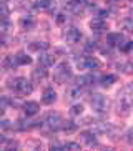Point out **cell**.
I'll list each match as a JSON object with an SVG mask.
<instances>
[{"instance_id": "27", "label": "cell", "mask_w": 133, "mask_h": 151, "mask_svg": "<svg viewBox=\"0 0 133 151\" xmlns=\"http://www.w3.org/2000/svg\"><path fill=\"white\" fill-rule=\"evenodd\" d=\"M10 28H12V25L9 23V20H4V22H2V35L7 37V33L10 32Z\"/></svg>"}, {"instance_id": "7", "label": "cell", "mask_w": 133, "mask_h": 151, "mask_svg": "<svg viewBox=\"0 0 133 151\" xmlns=\"http://www.w3.org/2000/svg\"><path fill=\"white\" fill-rule=\"evenodd\" d=\"M87 5H88L87 0H68L66 2V10L73 15H80L87 9Z\"/></svg>"}, {"instance_id": "18", "label": "cell", "mask_w": 133, "mask_h": 151, "mask_svg": "<svg viewBox=\"0 0 133 151\" xmlns=\"http://www.w3.org/2000/svg\"><path fill=\"white\" fill-rule=\"evenodd\" d=\"M15 62H17V65H30L32 58L28 57L25 52H18V53L15 55Z\"/></svg>"}, {"instance_id": "23", "label": "cell", "mask_w": 133, "mask_h": 151, "mask_svg": "<svg viewBox=\"0 0 133 151\" xmlns=\"http://www.w3.org/2000/svg\"><path fill=\"white\" fill-rule=\"evenodd\" d=\"M32 50H47L48 48V43L47 42H33V43L30 45Z\"/></svg>"}, {"instance_id": "30", "label": "cell", "mask_w": 133, "mask_h": 151, "mask_svg": "<svg viewBox=\"0 0 133 151\" xmlns=\"http://www.w3.org/2000/svg\"><path fill=\"white\" fill-rule=\"evenodd\" d=\"M57 23H63V22H65V20H66V18H65V15H63V14H58L57 15Z\"/></svg>"}, {"instance_id": "19", "label": "cell", "mask_w": 133, "mask_h": 151, "mask_svg": "<svg viewBox=\"0 0 133 151\" xmlns=\"http://www.w3.org/2000/svg\"><path fill=\"white\" fill-rule=\"evenodd\" d=\"M95 129L100 131V133H110V131H113V126L110 123H105V121H97L95 123Z\"/></svg>"}, {"instance_id": "28", "label": "cell", "mask_w": 133, "mask_h": 151, "mask_svg": "<svg viewBox=\"0 0 133 151\" xmlns=\"http://www.w3.org/2000/svg\"><path fill=\"white\" fill-rule=\"evenodd\" d=\"M125 30L133 32V18H128V20H125Z\"/></svg>"}, {"instance_id": "33", "label": "cell", "mask_w": 133, "mask_h": 151, "mask_svg": "<svg viewBox=\"0 0 133 151\" xmlns=\"http://www.w3.org/2000/svg\"><path fill=\"white\" fill-rule=\"evenodd\" d=\"M132 2H133V0H132Z\"/></svg>"}, {"instance_id": "20", "label": "cell", "mask_w": 133, "mask_h": 151, "mask_svg": "<svg viewBox=\"0 0 133 151\" xmlns=\"http://www.w3.org/2000/svg\"><path fill=\"white\" fill-rule=\"evenodd\" d=\"M116 81V76L115 75H105L100 78V83H102V86H105V88H108V86H111V85Z\"/></svg>"}, {"instance_id": "5", "label": "cell", "mask_w": 133, "mask_h": 151, "mask_svg": "<svg viewBox=\"0 0 133 151\" xmlns=\"http://www.w3.org/2000/svg\"><path fill=\"white\" fill-rule=\"evenodd\" d=\"M100 65L102 63L95 57H82L77 60V67L82 68V70H97V68H100Z\"/></svg>"}, {"instance_id": "8", "label": "cell", "mask_w": 133, "mask_h": 151, "mask_svg": "<svg viewBox=\"0 0 133 151\" xmlns=\"http://www.w3.org/2000/svg\"><path fill=\"white\" fill-rule=\"evenodd\" d=\"M90 28H92L93 32L100 33V32H103L106 28V20L103 17H100V15H98V17H95L92 22H90Z\"/></svg>"}, {"instance_id": "32", "label": "cell", "mask_w": 133, "mask_h": 151, "mask_svg": "<svg viewBox=\"0 0 133 151\" xmlns=\"http://www.w3.org/2000/svg\"><path fill=\"white\" fill-rule=\"evenodd\" d=\"M110 2H120V0H110Z\"/></svg>"}, {"instance_id": "26", "label": "cell", "mask_w": 133, "mask_h": 151, "mask_svg": "<svg viewBox=\"0 0 133 151\" xmlns=\"http://www.w3.org/2000/svg\"><path fill=\"white\" fill-rule=\"evenodd\" d=\"M63 150L77 151V150H82V145H80V143H65V145H63Z\"/></svg>"}, {"instance_id": "14", "label": "cell", "mask_w": 133, "mask_h": 151, "mask_svg": "<svg viewBox=\"0 0 133 151\" xmlns=\"http://www.w3.org/2000/svg\"><path fill=\"white\" fill-rule=\"evenodd\" d=\"M55 100H57V93H55V90H53V88L43 90V95H42V101H43L45 105H52Z\"/></svg>"}, {"instance_id": "15", "label": "cell", "mask_w": 133, "mask_h": 151, "mask_svg": "<svg viewBox=\"0 0 133 151\" xmlns=\"http://www.w3.org/2000/svg\"><path fill=\"white\" fill-rule=\"evenodd\" d=\"M37 10H42V12H45V10H50L52 12L53 10V2L52 0H35V5H33Z\"/></svg>"}, {"instance_id": "3", "label": "cell", "mask_w": 133, "mask_h": 151, "mask_svg": "<svg viewBox=\"0 0 133 151\" xmlns=\"http://www.w3.org/2000/svg\"><path fill=\"white\" fill-rule=\"evenodd\" d=\"M72 76V70H70V65L68 63H60L57 68H55V71H53V80L57 81V83H65L68 78Z\"/></svg>"}, {"instance_id": "16", "label": "cell", "mask_w": 133, "mask_h": 151, "mask_svg": "<svg viewBox=\"0 0 133 151\" xmlns=\"http://www.w3.org/2000/svg\"><path fill=\"white\" fill-rule=\"evenodd\" d=\"M82 93H83V88L75 83L73 86H70V90H68V98H70V100H78V98L82 96Z\"/></svg>"}, {"instance_id": "24", "label": "cell", "mask_w": 133, "mask_h": 151, "mask_svg": "<svg viewBox=\"0 0 133 151\" xmlns=\"http://www.w3.org/2000/svg\"><path fill=\"white\" fill-rule=\"evenodd\" d=\"M82 113H83V106H82V105H73L72 110H70V115L72 116H80Z\"/></svg>"}, {"instance_id": "29", "label": "cell", "mask_w": 133, "mask_h": 151, "mask_svg": "<svg viewBox=\"0 0 133 151\" xmlns=\"http://www.w3.org/2000/svg\"><path fill=\"white\" fill-rule=\"evenodd\" d=\"M7 17H9V10H7L5 2H2V18H4V20H7Z\"/></svg>"}, {"instance_id": "13", "label": "cell", "mask_w": 133, "mask_h": 151, "mask_svg": "<svg viewBox=\"0 0 133 151\" xmlns=\"http://www.w3.org/2000/svg\"><path fill=\"white\" fill-rule=\"evenodd\" d=\"M47 75H48V73H47L45 67H42V65H40L38 68H35V70L32 71V80L35 81V83H38V81L45 80V78H47Z\"/></svg>"}, {"instance_id": "17", "label": "cell", "mask_w": 133, "mask_h": 151, "mask_svg": "<svg viewBox=\"0 0 133 151\" xmlns=\"http://www.w3.org/2000/svg\"><path fill=\"white\" fill-rule=\"evenodd\" d=\"M20 25H22V28H25V30H32V28L35 27V20H33V17H30V15H25V17L20 18Z\"/></svg>"}, {"instance_id": "31", "label": "cell", "mask_w": 133, "mask_h": 151, "mask_svg": "<svg viewBox=\"0 0 133 151\" xmlns=\"http://www.w3.org/2000/svg\"><path fill=\"white\" fill-rule=\"evenodd\" d=\"M130 71H133V63H132V65H130Z\"/></svg>"}, {"instance_id": "9", "label": "cell", "mask_w": 133, "mask_h": 151, "mask_svg": "<svg viewBox=\"0 0 133 151\" xmlns=\"http://www.w3.org/2000/svg\"><path fill=\"white\" fill-rule=\"evenodd\" d=\"M80 141L85 143L87 146H97V138L92 131H83V133H80Z\"/></svg>"}, {"instance_id": "25", "label": "cell", "mask_w": 133, "mask_h": 151, "mask_svg": "<svg viewBox=\"0 0 133 151\" xmlns=\"http://www.w3.org/2000/svg\"><path fill=\"white\" fill-rule=\"evenodd\" d=\"M120 50H121V52H130V50L133 48V42H130V40H125L123 43L120 45L118 47Z\"/></svg>"}, {"instance_id": "11", "label": "cell", "mask_w": 133, "mask_h": 151, "mask_svg": "<svg viewBox=\"0 0 133 151\" xmlns=\"http://www.w3.org/2000/svg\"><path fill=\"white\" fill-rule=\"evenodd\" d=\"M38 63L42 65V67L48 68V67H52L53 63H55V57L50 55V53H47V52H42L40 57H38Z\"/></svg>"}, {"instance_id": "22", "label": "cell", "mask_w": 133, "mask_h": 151, "mask_svg": "<svg viewBox=\"0 0 133 151\" xmlns=\"http://www.w3.org/2000/svg\"><path fill=\"white\" fill-rule=\"evenodd\" d=\"M62 129H63V131H66V133H72V131H75V129H77V124L73 123V121H63Z\"/></svg>"}, {"instance_id": "2", "label": "cell", "mask_w": 133, "mask_h": 151, "mask_svg": "<svg viewBox=\"0 0 133 151\" xmlns=\"http://www.w3.org/2000/svg\"><path fill=\"white\" fill-rule=\"evenodd\" d=\"M90 105H92L93 111L98 113V115H105L106 111H108V100H106V96H103V95H100V93L92 95Z\"/></svg>"}, {"instance_id": "1", "label": "cell", "mask_w": 133, "mask_h": 151, "mask_svg": "<svg viewBox=\"0 0 133 151\" xmlns=\"http://www.w3.org/2000/svg\"><path fill=\"white\" fill-rule=\"evenodd\" d=\"M9 88L12 90L15 95H18V96H27V95H30L32 91H33V85L27 80V78L18 76L15 80L9 81Z\"/></svg>"}, {"instance_id": "4", "label": "cell", "mask_w": 133, "mask_h": 151, "mask_svg": "<svg viewBox=\"0 0 133 151\" xmlns=\"http://www.w3.org/2000/svg\"><path fill=\"white\" fill-rule=\"evenodd\" d=\"M43 124L50 129V131H58V129H62L63 120L58 113H48L47 118L43 120Z\"/></svg>"}, {"instance_id": "10", "label": "cell", "mask_w": 133, "mask_h": 151, "mask_svg": "<svg viewBox=\"0 0 133 151\" xmlns=\"http://www.w3.org/2000/svg\"><path fill=\"white\" fill-rule=\"evenodd\" d=\"M125 40H126V38H125L121 33H110V35L106 37V42H108L110 47H120Z\"/></svg>"}, {"instance_id": "12", "label": "cell", "mask_w": 133, "mask_h": 151, "mask_svg": "<svg viewBox=\"0 0 133 151\" xmlns=\"http://www.w3.org/2000/svg\"><path fill=\"white\" fill-rule=\"evenodd\" d=\"M38 110H40V106H38V103H37V101H27L25 105H23V113H25L27 116L37 115Z\"/></svg>"}, {"instance_id": "6", "label": "cell", "mask_w": 133, "mask_h": 151, "mask_svg": "<svg viewBox=\"0 0 133 151\" xmlns=\"http://www.w3.org/2000/svg\"><path fill=\"white\" fill-rule=\"evenodd\" d=\"M63 40L66 42V43H78L80 40H82V32L78 30L77 27H66L65 30H63Z\"/></svg>"}, {"instance_id": "21", "label": "cell", "mask_w": 133, "mask_h": 151, "mask_svg": "<svg viewBox=\"0 0 133 151\" xmlns=\"http://www.w3.org/2000/svg\"><path fill=\"white\" fill-rule=\"evenodd\" d=\"M2 65H4V70H13V67L17 65L15 57H5L4 62H2Z\"/></svg>"}]
</instances>
